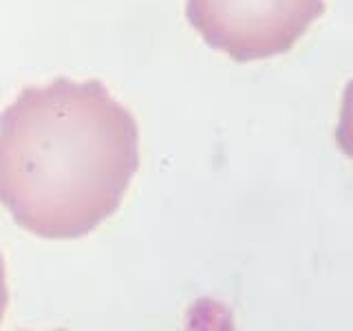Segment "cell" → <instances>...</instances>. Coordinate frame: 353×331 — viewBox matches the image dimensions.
Returning a JSON list of instances; mask_svg holds the SVG:
<instances>
[{
	"label": "cell",
	"instance_id": "1",
	"mask_svg": "<svg viewBox=\"0 0 353 331\" xmlns=\"http://www.w3.org/2000/svg\"><path fill=\"white\" fill-rule=\"evenodd\" d=\"M137 168V121L97 80L27 86L0 115V205L29 234L86 237Z\"/></svg>",
	"mask_w": 353,
	"mask_h": 331
},
{
	"label": "cell",
	"instance_id": "2",
	"mask_svg": "<svg viewBox=\"0 0 353 331\" xmlns=\"http://www.w3.org/2000/svg\"><path fill=\"white\" fill-rule=\"evenodd\" d=\"M325 14V0H188L185 16L212 49L256 62L296 47Z\"/></svg>",
	"mask_w": 353,
	"mask_h": 331
},
{
	"label": "cell",
	"instance_id": "3",
	"mask_svg": "<svg viewBox=\"0 0 353 331\" xmlns=\"http://www.w3.org/2000/svg\"><path fill=\"white\" fill-rule=\"evenodd\" d=\"M9 305V290H7V274H5V261L0 257V325H3L5 314Z\"/></svg>",
	"mask_w": 353,
	"mask_h": 331
}]
</instances>
